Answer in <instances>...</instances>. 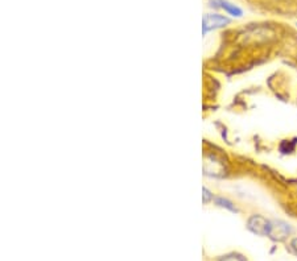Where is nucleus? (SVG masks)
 Returning a JSON list of instances; mask_svg holds the SVG:
<instances>
[{
  "label": "nucleus",
  "mask_w": 297,
  "mask_h": 261,
  "mask_svg": "<svg viewBox=\"0 0 297 261\" xmlns=\"http://www.w3.org/2000/svg\"><path fill=\"white\" fill-rule=\"evenodd\" d=\"M247 228L259 236H270L272 231V222L262 215H252L247 222Z\"/></svg>",
  "instance_id": "1"
},
{
  "label": "nucleus",
  "mask_w": 297,
  "mask_h": 261,
  "mask_svg": "<svg viewBox=\"0 0 297 261\" xmlns=\"http://www.w3.org/2000/svg\"><path fill=\"white\" fill-rule=\"evenodd\" d=\"M230 23V20L227 17H224L218 13H213V15H205L204 20H202V33L206 35L208 32L213 31V29H218V28L226 27Z\"/></svg>",
  "instance_id": "2"
},
{
  "label": "nucleus",
  "mask_w": 297,
  "mask_h": 261,
  "mask_svg": "<svg viewBox=\"0 0 297 261\" xmlns=\"http://www.w3.org/2000/svg\"><path fill=\"white\" fill-rule=\"evenodd\" d=\"M291 234V227L283 222H272V231L270 238L274 240H284Z\"/></svg>",
  "instance_id": "3"
},
{
  "label": "nucleus",
  "mask_w": 297,
  "mask_h": 261,
  "mask_svg": "<svg viewBox=\"0 0 297 261\" xmlns=\"http://www.w3.org/2000/svg\"><path fill=\"white\" fill-rule=\"evenodd\" d=\"M220 4L221 8H223L228 15L235 16V17H240V16H242V9H240L239 7H236L235 4L230 3L227 0H220Z\"/></svg>",
  "instance_id": "4"
},
{
  "label": "nucleus",
  "mask_w": 297,
  "mask_h": 261,
  "mask_svg": "<svg viewBox=\"0 0 297 261\" xmlns=\"http://www.w3.org/2000/svg\"><path fill=\"white\" fill-rule=\"evenodd\" d=\"M216 203L218 204V206H221V207L227 208V210H230V211H236V208L234 207V204H232L230 200L224 199V198H217Z\"/></svg>",
  "instance_id": "5"
},
{
  "label": "nucleus",
  "mask_w": 297,
  "mask_h": 261,
  "mask_svg": "<svg viewBox=\"0 0 297 261\" xmlns=\"http://www.w3.org/2000/svg\"><path fill=\"white\" fill-rule=\"evenodd\" d=\"M220 261H246V260H244L243 256H240V255L230 254V255H226V256H223V258L221 259Z\"/></svg>",
  "instance_id": "6"
},
{
  "label": "nucleus",
  "mask_w": 297,
  "mask_h": 261,
  "mask_svg": "<svg viewBox=\"0 0 297 261\" xmlns=\"http://www.w3.org/2000/svg\"><path fill=\"white\" fill-rule=\"evenodd\" d=\"M202 193H204V196H202V199H204V203H208L209 200H210L213 198L212 193L209 192V190L206 188L202 189Z\"/></svg>",
  "instance_id": "7"
},
{
  "label": "nucleus",
  "mask_w": 297,
  "mask_h": 261,
  "mask_svg": "<svg viewBox=\"0 0 297 261\" xmlns=\"http://www.w3.org/2000/svg\"><path fill=\"white\" fill-rule=\"evenodd\" d=\"M291 247H292V250L295 251V254L297 255V238L291 242Z\"/></svg>",
  "instance_id": "8"
}]
</instances>
